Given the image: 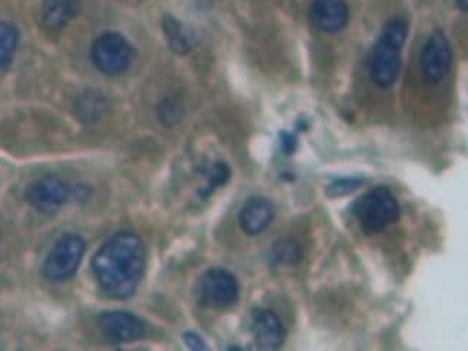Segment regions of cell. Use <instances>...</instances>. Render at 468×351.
<instances>
[{
  "instance_id": "cell-14",
  "label": "cell",
  "mask_w": 468,
  "mask_h": 351,
  "mask_svg": "<svg viewBox=\"0 0 468 351\" xmlns=\"http://www.w3.org/2000/svg\"><path fill=\"white\" fill-rule=\"evenodd\" d=\"M164 32L170 49L179 55L187 54L197 45V35L176 17L166 15L164 17Z\"/></svg>"
},
{
  "instance_id": "cell-10",
  "label": "cell",
  "mask_w": 468,
  "mask_h": 351,
  "mask_svg": "<svg viewBox=\"0 0 468 351\" xmlns=\"http://www.w3.org/2000/svg\"><path fill=\"white\" fill-rule=\"evenodd\" d=\"M252 330L255 343L262 350H277L284 345L287 331L274 311L255 310L252 313Z\"/></svg>"
},
{
  "instance_id": "cell-19",
  "label": "cell",
  "mask_w": 468,
  "mask_h": 351,
  "mask_svg": "<svg viewBox=\"0 0 468 351\" xmlns=\"http://www.w3.org/2000/svg\"><path fill=\"white\" fill-rule=\"evenodd\" d=\"M362 177H342L335 180L326 187V195L329 197H343L362 186Z\"/></svg>"
},
{
  "instance_id": "cell-9",
  "label": "cell",
  "mask_w": 468,
  "mask_h": 351,
  "mask_svg": "<svg viewBox=\"0 0 468 351\" xmlns=\"http://www.w3.org/2000/svg\"><path fill=\"white\" fill-rule=\"evenodd\" d=\"M452 45L441 31L434 32L421 52V72L425 81L440 84L452 69Z\"/></svg>"
},
{
  "instance_id": "cell-11",
  "label": "cell",
  "mask_w": 468,
  "mask_h": 351,
  "mask_svg": "<svg viewBox=\"0 0 468 351\" xmlns=\"http://www.w3.org/2000/svg\"><path fill=\"white\" fill-rule=\"evenodd\" d=\"M313 27L320 32L336 34L346 27L349 7L345 0H314L310 9Z\"/></svg>"
},
{
  "instance_id": "cell-20",
  "label": "cell",
  "mask_w": 468,
  "mask_h": 351,
  "mask_svg": "<svg viewBox=\"0 0 468 351\" xmlns=\"http://www.w3.org/2000/svg\"><path fill=\"white\" fill-rule=\"evenodd\" d=\"M180 114H182V112H180L179 107H177L176 102L172 101V100H166L164 104H160L159 117L160 122H164V124H176L180 120Z\"/></svg>"
},
{
  "instance_id": "cell-18",
  "label": "cell",
  "mask_w": 468,
  "mask_h": 351,
  "mask_svg": "<svg viewBox=\"0 0 468 351\" xmlns=\"http://www.w3.org/2000/svg\"><path fill=\"white\" fill-rule=\"evenodd\" d=\"M229 177H231V169H229V165H228L227 163H214V165L209 167V170H207V186H205L204 189H200V197L207 199V197H211L215 190L227 185Z\"/></svg>"
},
{
  "instance_id": "cell-12",
  "label": "cell",
  "mask_w": 468,
  "mask_h": 351,
  "mask_svg": "<svg viewBox=\"0 0 468 351\" xmlns=\"http://www.w3.org/2000/svg\"><path fill=\"white\" fill-rule=\"evenodd\" d=\"M274 205L261 197H250L239 212V227L250 237H257L269 229L274 220Z\"/></svg>"
},
{
  "instance_id": "cell-4",
  "label": "cell",
  "mask_w": 468,
  "mask_h": 351,
  "mask_svg": "<svg viewBox=\"0 0 468 351\" xmlns=\"http://www.w3.org/2000/svg\"><path fill=\"white\" fill-rule=\"evenodd\" d=\"M85 253V240L69 233L57 240L42 265V275L49 282H62L77 272Z\"/></svg>"
},
{
  "instance_id": "cell-7",
  "label": "cell",
  "mask_w": 468,
  "mask_h": 351,
  "mask_svg": "<svg viewBox=\"0 0 468 351\" xmlns=\"http://www.w3.org/2000/svg\"><path fill=\"white\" fill-rule=\"evenodd\" d=\"M72 189L69 183L55 177L45 176L35 180L27 190V200L34 209L44 215H55L69 202Z\"/></svg>"
},
{
  "instance_id": "cell-6",
  "label": "cell",
  "mask_w": 468,
  "mask_h": 351,
  "mask_svg": "<svg viewBox=\"0 0 468 351\" xmlns=\"http://www.w3.org/2000/svg\"><path fill=\"white\" fill-rule=\"evenodd\" d=\"M202 305L212 310H227L239 300V282L232 272L224 268L207 270L199 284Z\"/></svg>"
},
{
  "instance_id": "cell-13",
  "label": "cell",
  "mask_w": 468,
  "mask_h": 351,
  "mask_svg": "<svg viewBox=\"0 0 468 351\" xmlns=\"http://www.w3.org/2000/svg\"><path fill=\"white\" fill-rule=\"evenodd\" d=\"M77 14L75 0H45L41 9V22L49 32H59Z\"/></svg>"
},
{
  "instance_id": "cell-16",
  "label": "cell",
  "mask_w": 468,
  "mask_h": 351,
  "mask_svg": "<svg viewBox=\"0 0 468 351\" xmlns=\"http://www.w3.org/2000/svg\"><path fill=\"white\" fill-rule=\"evenodd\" d=\"M104 110H106V100L102 99V95L95 92L82 95L81 99L75 102V114L87 124L100 120V117L104 114Z\"/></svg>"
},
{
  "instance_id": "cell-2",
  "label": "cell",
  "mask_w": 468,
  "mask_h": 351,
  "mask_svg": "<svg viewBox=\"0 0 468 351\" xmlns=\"http://www.w3.org/2000/svg\"><path fill=\"white\" fill-rule=\"evenodd\" d=\"M408 31L410 27L404 17L395 16L385 24L370 55V78L378 87L389 88L397 82Z\"/></svg>"
},
{
  "instance_id": "cell-22",
  "label": "cell",
  "mask_w": 468,
  "mask_h": 351,
  "mask_svg": "<svg viewBox=\"0 0 468 351\" xmlns=\"http://www.w3.org/2000/svg\"><path fill=\"white\" fill-rule=\"evenodd\" d=\"M182 337H184L185 345H186L190 350H207V343H205L204 338L200 337L197 333H194V331H186V333H184Z\"/></svg>"
},
{
  "instance_id": "cell-5",
  "label": "cell",
  "mask_w": 468,
  "mask_h": 351,
  "mask_svg": "<svg viewBox=\"0 0 468 351\" xmlns=\"http://www.w3.org/2000/svg\"><path fill=\"white\" fill-rule=\"evenodd\" d=\"M91 58L100 72L109 77H116L129 69L134 52L122 35L106 32L100 35L92 44Z\"/></svg>"
},
{
  "instance_id": "cell-15",
  "label": "cell",
  "mask_w": 468,
  "mask_h": 351,
  "mask_svg": "<svg viewBox=\"0 0 468 351\" xmlns=\"http://www.w3.org/2000/svg\"><path fill=\"white\" fill-rule=\"evenodd\" d=\"M303 260V250L299 242L292 239H282L272 245L269 253L270 265L280 267V265H299Z\"/></svg>"
},
{
  "instance_id": "cell-8",
  "label": "cell",
  "mask_w": 468,
  "mask_h": 351,
  "mask_svg": "<svg viewBox=\"0 0 468 351\" xmlns=\"http://www.w3.org/2000/svg\"><path fill=\"white\" fill-rule=\"evenodd\" d=\"M102 337L112 345L140 340L146 335V324L129 311H106L97 320Z\"/></svg>"
},
{
  "instance_id": "cell-17",
  "label": "cell",
  "mask_w": 468,
  "mask_h": 351,
  "mask_svg": "<svg viewBox=\"0 0 468 351\" xmlns=\"http://www.w3.org/2000/svg\"><path fill=\"white\" fill-rule=\"evenodd\" d=\"M19 42V32L7 22H0V69L7 67L14 59Z\"/></svg>"
},
{
  "instance_id": "cell-23",
  "label": "cell",
  "mask_w": 468,
  "mask_h": 351,
  "mask_svg": "<svg viewBox=\"0 0 468 351\" xmlns=\"http://www.w3.org/2000/svg\"><path fill=\"white\" fill-rule=\"evenodd\" d=\"M455 2H457L458 9L465 14L468 9V0H455Z\"/></svg>"
},
{
  "instance_id": "cell-21",
  "label": "cell",
  "mask_w": 468,
  "mask_h": 351,
  "mask_svg": "<svg viewBox=\"0 0 468 351\" xmlns=\"http://www.w3.org/2000/svg\"><path fill=\"white\" fill-rule=\"evenodd\" d=\"M280 144H282V150L284 154L292 155L299 147V140H297V137L292 133L282 132L280 133Z\"/></svg>"
},
{
  "instance_id": "cell-3",
  "label": "cell",
  "mask_w": 468,
  "mask_h": 351,
  "mask_svg": "<svg viewBox=\"0 0 468 351\" xmlns=\"http://www.w3.org/2000/svg\"><path fill=\"white\" fill-rule=\"evenodd\" d=\"M352 210L367 235L384 232L389 225L399 219L400 215L399 203L385 186L375 187L363 195L355 202Z\"/></svg>"
},
{
  "instance_id": "cell-1",
  "label": "cell",
  "mask_w": 468,
  "mask_h": 351,
  "mask_svg": "<svg viewBox=\"0 0 468 351\" xmlns=\"http://www.w3.org/2000/svg\"><path fill=\"white\" fill-rule=\"evenodd\" d=\"M92 272L101 290L116 300L136 294L146 270V248L133 232H119L102 243L91 261Z\"/></svg>"
}]
</instances>
